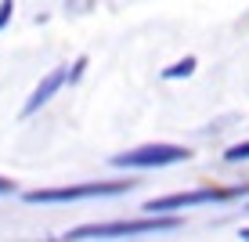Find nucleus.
<instances>
[{
	"label": "nucleus",
	"mask_w": 249,
	"mask_h": 242,
	"mask_svg": "<svg viewBox=\"0 0 249 242\" xmlns=\"http://www.w3.org/2000/svg\"><path fill=\"white\" fill-rule=\"evenodd\" d=\"M184 221L177 213H148V217L134 221H105V224H80L65 239H134V235H166V231H181Z\"/></svg>",
	"instance_id": "1"
},
{
	"label": "nucleus",
	"mask_w": 249,
	"mask_h": 242,
	"mask_svg": "<svg viewBox=\"0 0 249 242\" xmlns=\"http://www.w3.org/2000/svg\"><path fill=\"white\" fill-rule=\"evenodd\" d=\"M137 181H80V185H65V188H36L25 192V203H40V206H54V203H87V199H112L130 192Z\"/></svg>",
	"instance_id": "2"
},
{
	"label": "nucleus",
	"mask_w": 249,
	"mask_h": 242,
	"mask_svg": "<svg viewBox=\"0 0 249 242\" xmlns=\"http://www.w3.org/2000/svg\"><path fill=\"white\" fill-rule=\"evenodd\" d=\"M249 195V185H206V188H192V192H174V195H159L148 199L141 206L144 213H174V210H188V206H210V203H235V199Z\"/></svg>",
	"instance_id": "3"
},
{
	"label": "nucleus",
	"mask_w": 249,
	"mask_h": 242,
	"mask_svg": "<svg viewBox=\"0 0 249 242\" xmlns=\"http://www.w3.org/2000/svg\"><path fill=\"white\" fill-rule=\"evenodd\" d=\"M192 159L188 145H170V141H152V145H137L112 155L116 170H162V167H177V163Z\"/></svg>",
	"instance_id": "4"
},
{
	"label": "nucleus",
	"mask_w": 249,
	"mask_h": 242,
	"mask_svg": "<svg viewBox=\"0 0 249 242\" xmlns=\"http://www.w3.org/2000/svg\"><path fill=\"white\" fill-rule=\"evenodd\" d=\"M65 83H69V69H65V65H62V69H51V73L44 76V80L36 83V91L29 94V101L22 105V116H36V112L44 109L47 101H51L58 91L65 87Z\"/></svg>",
	"instance_id": "5"
},
{
	"label": "nucleus",
	"mask_w": 249,
	"mask_h": 242,
	"mask_svg": "<svg viewBox=\"0 0 249 242\" xmlns=\"http://www.w3.org/2000/svg\"><path fill=\"white\" fill-rule=\"evenodd\" d=\"M195 65H199V62L188 55V58H181V62H174L170 69H162V80H184V76H192V73H195Z\"/></svg>",
	"instance_id": "6"
},
{
	"label": "nucleus",
	"mask_w": 249,
	"mask_h": 242,
	"mask_svg": "<svg viewBox=\"0 0 249 242\" xmlns=\"http://www.w3.org/2000/svg\"><path fill=\"white\" fill-rule=\"evenodd\" d=\"M249 159V141H238L224 152V163H246Z\"/></svg>",
	"instance_id": "7"
},
{
	"label": "nucleus",
	"mask_w": 249,
	"mask_h": 242,
	"mask_svg": "<svg viewBox=\"0 0 249 242\" xmlns=\"http://www.w3.org/2000/svg\"><path fill=\"white\" fill-rule=\"evenodd\" d=\"M11 15H15V0H0V29H7Z\"/></svg>",
	"instance_id": "8"
},
{
	"label": "nucleus",
	"mask_w": 249,
	"mask_h": 242,
	"mask_svg": "<svg viewBox=\"0 0 249 242\" xmlns=\"http://www.w3.org/2000/svg\"><path fill=\"white\" fill-rule=\"evenodd\" d=\"M83 73H87V58H76V62H72V69H69V83H76Z\"/></svg>",
	"instance_id": "9"
},
{
	"label": "nucleus",
	"mask_w": 249,
	"mask_h": 242,
	"mask_svg": "<svg viewBox=\"0 0 249 242\" xmlns=\"http://www.w3.org/2000/svg\"><path fill=\"white\" fill-rule=\"evenodd\" d=\"M0 195H15V181L11 177H0Z\"/></svg>",
	"instance_id": "10"
},
{
	"label": "nucleus",
	"mask_w": 249,
	"mask_h": 242,
	"mask_svg": "<svg viewBox=\"0 0 249 242\" xmlns=\"http://www.w3.org/2000/svg\"><path fill=\"white\" fill-rule=\"evenodd\" d=\"M242 239H249V228H242Z\"/></svg>",
	"instance_id": "11"
}]
</instances>
